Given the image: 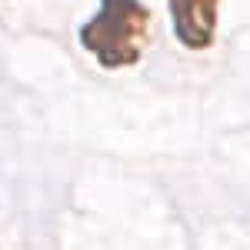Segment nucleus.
<instances>
[{
  "instance_id": "obj_1",
  "label": "nucleus",
  "mask_w": 250,
  "mask_h": 250,
  "mask_svg": "<svg viewBox=\"0 0 250 250\" xmlns=\"http://www.w3.org/2000/svg\"><path fill=\"white\" fill-rule=\"evenodd\" d=\"M147 23L150 14L137 0H100V14L80 30V40L87 50L100 57V63L120 67L140 57L147 40Z\"/></svg>"
},
{
  "instance_id": "obj_2",
  "label": "nucleus",
  "mask_w": 250,
  "mask_h": 250,
  "mask_svg": "<svg viewBox=\"0 0 250 250\" xmlns=\"http://www.w3.org/2000/svg\"><path fill=\"white\" fill-rule=\"evenodd\" d=\"M170 17H173V27H177V37L187 47L200 50L213 37L217 0H170Z\"/></svg>"
}]
</instances>
